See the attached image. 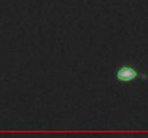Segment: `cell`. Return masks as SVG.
Segmentation results:
<instances>
[{"label": "cell", "mask_w": 148, "mask_h": 138, "mask_svg": "<svg viewBox=\"0 0 148 138\" xmlns=\"http://www.w3.org/2000/svg\"><path fill=\"white\" fill-rule=\"evenodd\" d=\"M112 79L121 85H131L140 81H148V73L137 63L124 62L112 69Z\"/></svg>", "instance_id": "1"}]
</instances>
